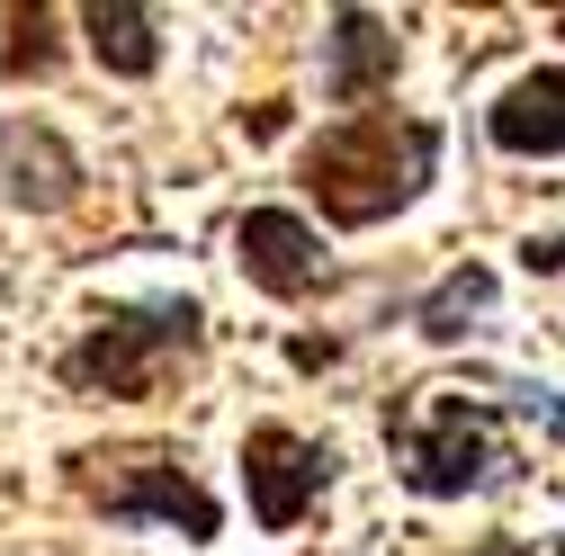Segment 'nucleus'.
Wrapping results in <instances>:
<instances>
[{"mask_svg":"<svg viewBox=\"0 0 565 556\" xmlns=\"http://www.w3.org/2000/svg\"><path fill=\"white\" fill-rule=\"evenodd\" d=\"M467 556H530L521 538H484V547H467Z\"/></svg>","mask_w":565,"mask_h":556,"instance_id":"2eb2a0df","label":"nucleus"},{"mask_svg":"<svg viewBox=\"0 0 565 556\" xmlns=\"http://www.w3.org/2000/svg\"><path fill=\"white\" fill-rule=\"evenodd\" d=\"M512 404H521V413H539V423H547V431L565 440V404H556L547 386H512Z\"/></svg>","mask_w":565,"mask_h":556,"instance_id":"4468645a","label":"nucleus"},{"mask_svg":"<svg viewBox=\"0 0 565 556\" xmlns=\"http://www.w3.org/2000/svg\"><path fill=\"white\" fill-rule=\"evenodd\" d=\"M0 73H10V82L54 73V19L45 10H10V54H0Z\"/></svg>","mask_w":565,"mask_h":556,"instance_id":"f8f14e48","label":"nucleus"},{"mask_svg":"<svg viewBox=\"0 0 565 556\" xmlns=\"http://www.w3.org/2000/svg\"><path fill=\"white\" fill-rule=\"evenodd\" d=\"M82 28H90V54H99V73H117V82H153L162 73V19L153 10H126V0H99V10H82Z\"/></svg>","mask_w":565,"mask_h":556,"instance_id":"9d476101","label":"nucleus"},{"mask_svg":"<svg viewBox=\"0 0 565 556\" xmlns=\"http://www.w3.org/2000/svg\"><path fill=\"white\" fill-rule=\"evenodd\" d=\"M73 484L90 494V512L108 521H162L180 538H216V494L189 475L180 449H153V440H135V449H82L73 458Z\"/></svg>","mask_w":565,"mask_h":556,"instance_id":"20e7f679","label":"nucleus"},{"mask_svg":"<svg viewBox=\"0 0 565 556\" xmlns=\"http://www.w3.org/2000/svg\"><path fill=\"white\" fill-rule=\"evenodd\" d=\"M431 171H440V126L360 108V117L323 126L315 145H306V171H297V180L323 197L332 225H386L395 206L422 197V180H431Z\"/></svg>","mask_w":565,"mask_h":556,"instance_id":"f257e3e1","label":"nucleus"},{"mask_svg":"<svg viewBox=\"0 0 565 556\" xmlns=\"http://www.w3.org/2000/svg\"><path fill=\"white\" fill-rule=\"evenodd\" d=\"M341 475L332 440H306L288 423H252L243 431V494H252V521L260 530H297L315 503H323V484Z\"/></svg>","mask_w":565,"mask_h":556,"instance_id":"39448f33","label":"nucleus"},{"mask_svg":"<svg viewBox=\"0 0 565 556\" xmlns=\"http://www.w3.org/2000/svg\"><path fill=\"white\" fill-rule=\"evenodd\" d=\"M395 63H404L395 19H377V10H332V28H323V99H332V108L360 117V108L395 82Z\"/></svg>","mask_w":565,"mask_h":556,"instance_id":"0eeeda50","label":"nucleus"},{"mask_svg":"<svg viewBox=\"0 0 565 556\" xmlns=\"http://www.w3.org/2000/svg\"><path fill=\"white\" fill-rule=\"evenodd\" d=\"M556 556H565V538H556Z\"/></svg>","mask_w":565,"mask_h":556,"instance_id":"dca6fc26","label":"nucleus"},{"mask_svg":"<svg viewBox=\"0 0 565 556\" xmlns=\"http://www.w3.org/2000/svg\"><path fill=\"white\" fill-rule=\"evenodd\" d=\"M484 135L521 162H556L565 153V73L556 63H539V73H521L503 99L484 108Z\"/></svg>","mask_w":565,"mask_h":556,"instance_id":"1a4fd4ad","label":"nucleus"},{"mask_svg":"<svg viewBox=\"0 0 565 556\" xmlns=\"http://www.w3.org/2000/svg\"><path fill=\"white\" fill-rule=\"evenodd\" d=\"M234 260L260 297H315L323 288V234L306 216H288V206H252L234 225Z\"/></svg>","mask_w":565,"mask_h":556,"instance_id":"423d86ee","label":"nucleus"},{"mask_svg":"<svg viewBox=\"0 0 565 556\" xmlns=\"http://www.w3.org/2000/svg\"><path fill=\"white\" fill-rule=\"evenodd\" d=\"M476 314H493V269H476V260H458L440 288L413 306L422 341H458V332H476Z\"/></svg>","mask_w":565,"mask_h":556,"instance_id":"9b49d317","label":"nucleus"},{"mask_svg":"<svg viewBox=\"0 0 565 556\" xmlns=\"http://www.w3.org/2000/svg\"><path fill=\"white\" fill-rule=\"evenodd\" d=\"M386 449H395V475L422 503H458V494L503 475V413L476 404V395H431L422 413L386 404Z\"/></svg>","mask_w":565,"mask_h":556,"instance_id":"7ed1b4c3","label":"nucleus"},{"mask_svg":"<svg viewBox=\"0 0 565 556\" xmlns=\"http://www.w3.org/2000/svg\"><path fill=\"white\" fill-rule=\"evenodd\" d=\"M521 269H530V278H556V269H565V234H530V243H521Z\"/></svg>","mask_w":565,"mask_h":556,"instance_id":"ddd939ff","label":"nucleus"},{"mask_svg":"<svg viewBox=\"0 0 565 556\" xmlns=\"http://www.w3.org/2000/svg\"><path fill=\"white\" fill-rule=\"evenodd\" d=\"M82 197V162L54 126L10 117L0 126V206H28V216H54V206Z\"/></svg>","mask_w":565,"mask_h":556,"instance_id":"6e6552de","label":"nucleus"},{"mask_svg":"<svg viewBox=\"0 0 565 556\" xmlns=\"http://www.w3.org/2000/svg\"><path fill=\"white\" fill-rule=\"evenodd\" d=\"M206 351V314L198 297H162V306H108L90 314V332L63 351V386L73 395H108V404H145L180 360Z\"/></svg>","mask_w":565,"mask_h":556,"instance_id":"f03ea898","label":"nucleus"}]
</instances>
